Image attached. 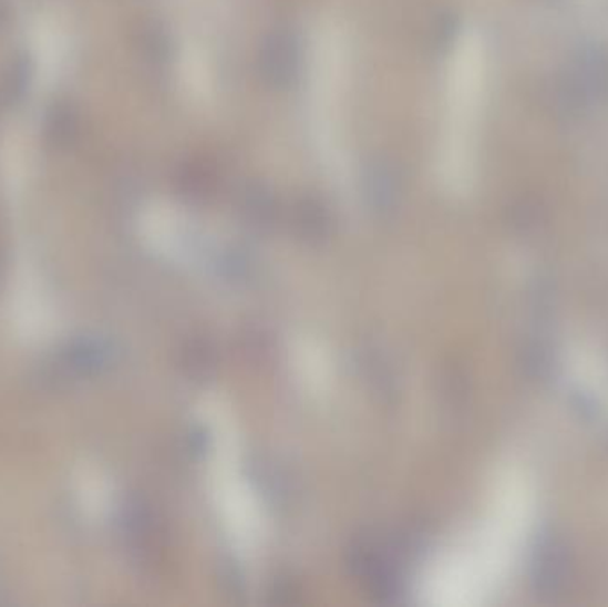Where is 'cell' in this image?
Here are the masks:
<instances>
[{
  "instance_id": "cell-1",
  "label": "cell",
  "mask_w": 608,
  "mask_h": 607,
  "mask_svg": "<svg viewBox=\"0 0 608 607\" xmlns=\"http://www.w3.org/2000/svg\"><path fill=\"white\" fill-rule=\"evenodd\" d=\"M351 60V43L342 25L333 20L317 23L307 50L308 134L322 168L342 186L352 177L348 131Z\"/></svg>"
},
{
  "instance_id": "cell-3",
  "label": "cell",
  "mask_w": 608,
  "mask_h": 607,
  "mask_svg": "<svg viewBox=\"0 0 608 607\" xmlns=\"http://www.w3.org/2000/svg\"><path fill=\"white\" fill-rule=\"evenodd\" d=\"M573 574L571 551L563 538L543 536L532 559V586L543 598L563 594Z\"/></svg>"
},
{
  "instance_id": "cell-5",
  "label": "cell",
  "mask_w": 608,
  "mask_h": 607,
  "mask_svg": "<svg viewBox=\"0 0 608 607\" xmlns=\"http://www.w3.org/2000/svg\"><path fill=\"white\" fill-rule=\"evenodd\" d=\"M573 404L580 412L581 418L592 419L598 412V404H596L595 398L589 394H581L580 392V394L575 395Z\"/></svg>"
},
{
  "instance_id": "cell-4",
  "label": "cell",
  "mask_w": 608,
  "mask_h": 607,
  "mask_svg": "<svg viewBox=\"0 0 608 607\" xmlns=\"http://www.w3.org/2000/svg\"><path fill=\"white\" fill-rule=\"evenodd\" d=\"M523 369L532 380H545L554 369V354L550 346L543 340H532L523 351Z\"/></svg>"
},
{
  "instance_id": "cell-2",
  "label": "cell",
  "mask_w": 608,
  "mask_h": 607,
  "mask_svg": "<svg viewBox=\"0 0 608 607\" xmlns=\"http://www.w3.org/2000/svg\"><path fill=\"white\" fill-rule=\"evenodd\" d=\"M486 90V45L475 29L460 34L446 66L437 175L451 189L472 182L477 166L478 120Z\"/></svg>"
}]
</instances>
